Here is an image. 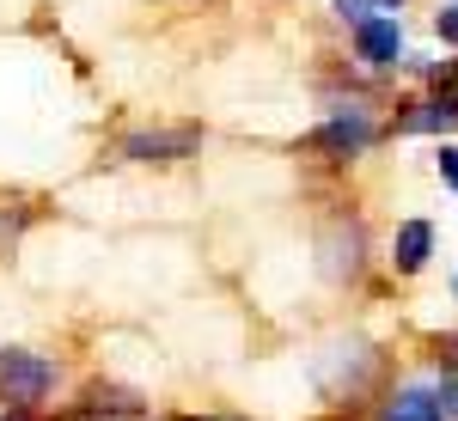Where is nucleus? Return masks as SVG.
<instances>
[{
	"mask_svg": "<svg viewBox=\"0 0 458 421\" xmlns=\"http://www.w3.org/2000/svg\"><path fill=\"white\" fill-rule=\"evenodd\" d=\"M62 385V366L49 354H31V349H0V403H49Z\"/></svg>",
	"mask_w": 458,
	"mask_h": 421,
	"instance_id": "f257e3e1",
	"label": "nucleus"
},
{
	"mask_svg": "<svg viewBox=\"0 0 458 421\" xmlns=\"http://www.w3.org/2000/svg\"><path fill=\"white\" fill-rule=\"evenodd\" d=\"M373 421H458L453 409V379H403L379 397Z\"/></svg>",
	"mask_w": 458,
	"mask_h": 421,
	"instance_id": "f03ea898",
	"label": "nucleus"
},
{
	"mask_svg": "<svg viewBox=\"0 0 458 421\" xmlns=\"http://www.w3.org/2000/svg\"><path fill=\"white\" fill-rule=\"evenodd\" d=\"M312 379H318V391H324L330 403L360 397V385L373 379V349H367V342H336L330 354H318Z\"/></svg>",
	"mask_w": 458,
	"mask_h": 421,
	"instance_id": "7ed1b4c3",
	"label": "nucleus"
},
{
	"mask_svg": "<svg viewBox=\"0 0 458 421\" xmlns=\"http://www.w3.org/2000/svg\"><path fill=\"white\" fill-rule=\"evenodd\" d=\"M202 147V129H135V135L116 140V159L129 165H177Z\"/></svg>",
	"mask_w": 458,
	"mask_h": 421,
	"instance_id": "20e7f679",
	"label": "nucleus"
},
{
	"mask_svg": "<svg viewBox=\"0 0 458 421\" xmlns=\"http://www.w3.org/2000/svg\"><path fill=\"white\" fill-rule=\"evenodd\" d=\"M373 140H379V122H373L367 110H354V105L336 110L330 122H318V129H312V147H318V153H330V159H354V153H367Z\"/></svg>",
	"mask_w": 458,
	"mask_h": 421,
	"instance_id": "39448f33",
	"label": "nucleus"
},
{
	"mask_svg": "<svg viewBox=\"0 0 458 421\" xmlns=\"http://www.w3.org/2000/svg\"><path fill=\"white\" fill-rule=\"evenodd\" d=\"M354 55H360L367 68H403V62H410V55H403V19H397V13L360 19V25H354Z\"/></svg>",
	"mask_w": 458,
	"mask_h": 421,
	"instance_id": "423d86ee",
	"label": "nucleus"
},
{
	"mask_svg": "<svg viewBox=\"0 0 458 421\" xmlns=\"http://www.w3.org/2000/svg\"><path fill=\"white\" fill-rule=\"evenodd\" d=\"M360 269H367V232H360L354 220H336L330 239H324V275L330 281H360Z\"/></svg>",
	"mask_w": 458,
	"mask_h": 421,
	"instance_id": "0eeeda50",
	"label": "nucleus"
},
{
	"mask_svg": "<svg viewBox=\"0 0 458 421\" xmlns=\"http://www.w3.org/2000/svg\"><path fill=\"white\" fill-rule=\"evenodd\" d=\"M73 416L80 421H135V416H147V397L129 385H86Z\"/></svg>",
	"mask_w": 458,
	"mask_h": 421,
	"instance_id": "6e6552de",
	"label": "nucleus"
},
{
	"mask_svg": "<svg viewBox=\"0 0 458 421\" xmlns=\"http://www.w3.org/2000/svg\"><path fill=\"white\" fill-rule=\"evenodd\" d=\"M428 257H434V220H397V232H391V269L397 275H422Z\"/></svg>",
	"mask_w": 458,
	"mask_h": 421,
	"instance_id": "1a4fd4ad",
	"label": "nucleus"
},
{
	"mask_svg": "<svg viewBox=\"0 0 458 421\" xmlns=\"http://www.w3.org/2000/svg\"><path fill=\"white\" fill-rule=\"evenodd\" d=\"M458 129V98H422V105H410L397 116V135H453Z\"/></svg>",
	"mask_w": 458,
	"mask_h": 421,
	"instance_id": "9d476101",
	"label": "nucleus"
},
{
	"mask_svg": "<svg viewBox=\"0 0 458 421\" xmlns=\"http://www.w3.org/2000/svg\"><path fill=\"white\" fill-rule=\"evenodd\" d=\"M434 172H440V183H446V189H458V147H453V140L434 153Z\"/></svg>",
	"mask_w": 458,
	"mask_h": 421,
	"instance_id": "9b49d317",
	"label": "nucleus"
},
{
	"mask_svg": "<svg viewBox=\"0 0 458 421\" xmlns=\"http://www.w3.org/2000/svg\"><path fill=\"white\" fill-rule=\"evenodd\" d=\"M434 31H440V43H453V49H458V0H446V6L434 13Z\"/></svg>",
	"mask_w": 458,
	"mask_h": 421,
	"instance_id": "f8f14e48",
	"label": "nucleus"
},
{
	"mask_svg": "<svg viewBox=\"0 0 458 421\" xmlns=\"http://www.w3.org/2000/svg\"><path fill=\"white\" fill-rule=\"evenodd\" d=\"M440 366H446V379H458V330L440 336Z\"/></svg>",
	"mask_w": 458,
	"mask_h": 421,
	"instance_id": "ddd939ff",
	"label": "nucleus"
},
{
	"mask_svg": "<svg viewBox=\"0 0 458 421\" xmlns=\"http://www.w3.org/2000/svg\"><path fill=\"white\" fill-rule=\"evenodd\" d=\"M0 421H43V416H37L31 403H6V409H0Z\"/></svg>",
	"mask_w": 458,
	"mask_h": 421,
	"instance_id": "4468645a",
	"label": "nucleus"
},
{
	"mask_svg": "<svg viewBox=\"0 0 458 421\" xmlns=\"http://www.w3.org/2000/svg\"><path fill=\"white\" fill-rule=\"evenodd\" d=\"M183 421H226V416H183Z\"/></svg>",
	"mask_w": 458,
	"mask_h": 421,
	"instance_id": "2eb2a0df",
	"label": "nucleus"
},
{
	"mask_svg": "<svg viewBox=\"0 0 458 421\" xmlns=\"http://www.w3.org/2000/svg\"><path fill=\"white\" fill-rule=\"evenodd\" d=\"M453 409H458V379H453Z\"/></svg>",
	"mask_w": 458,
	"mask_h": 421,
	"instance_id": "dca6fc26",
	"label": "nucleus"
},
{
	"mask_svg": "<svg viewBox=\"0 0 458 421\" xmlns=\"http://www.w3.org/2000/svg\"><path fill=\"white\" fill-rule=\"evenodd\" d=\"M453 299H458V287H453Z\"/></svg>",
	"mask_w": 458,
	"mask_h": 421,
	"instance_id": "f3484780",
	"label": "nucleus"
}]
</instances>
